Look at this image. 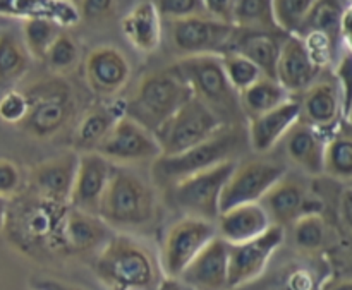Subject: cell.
<instances>
[{"label":"cell","instance_id":"obj_42","mask_svg":"<svg viewBox=\"0 0 352 290\" xmlns=\"http://www.w3.org/2000/svg\"><path fill=\"white\" fill-rule=\"evenodd\" d=\"M153 3L162 19L179 21L186 17L206 16L201 0H155Z\"/></svg>","mask_w":352,"mask_h":290},{"label":"cell","instance_id":"obj_41","mask_svg":"<svg viewBox=\"0 0 352 290\" xmlns=\"http://www.w3.org/2000/svg\"><path fill=\"white\" fill-rule=\"evenodd\" d=\"M305 43L306 52L311 57L313 64L322 71L323 67H329L333 60V55H336L337 47L332 40H330L327 34L318 33V31H313V33H306L305 36H299Z\"/></svg>","mask_w":352,"mask_h":290},{"label":"cell","instance_id":"obj_44","mask_svg":"<svg viewBox=\"0 0 352 290\" xmlns=\"http://www.w3.org/2000/svg\"><path fill=\"white\" fill-rule=\"evenodd\" d=\"M23 186L24 179L21 168L14 161L0 158V199L9 201L16 198L23 192Z\"/></svg>","mask_w":352,"mask_h":290},{"label":"cell","instance_id":"obj_19","mask_svg":"<svg viewBox=\"0 0 352 290\" xmlns=\"http://www.w3.org/2000/svg\"><path fill=\"white\" fill-rule=\"evenodd\" d=\"M85 74L88 86L100 96H112L127 85L131 65L126 55L116 47L93 48L85 62Z\"/></svg>","mask_w":352,"mask_h":290},{"label":"cell","instance_id":"obj_29","mask_svg":"<svg viewBox=\"0 0 352 290\" xmlns=\"http://www.w3.org/2000/svg\"><path fill=\"white\" fill-rule=\"evenodd\" d=\"M305 198L306 194L301 186L282 179L263 196L260 203L277 225L285 227L301 216Z\"/></svg>","mask_w":352,"mask_h":290},{"label":"cell","instance_id":"obj_15","mask_svg":"<svg viewBox=\"0 0 352 290\" xmlns=\"http://www.w3.org/2000/svg\"><path fill=\"white\" fill-rule=\"evenodd\" d=\"M188 290H229V244L219 236L179 275Z\"/></svg>","mask_w":352,"mask_h":290},{"label":"cell","instance_id":"obj_20","mask_svg":"<svg viewBox=\"0 0 352 290\" xmlns=\"http://www.w3.org/2000/svg\"><path fill=\"white\" fill-rule=\"evenodd\" d=\"M301 103V122L308 124L313 129L325 133H336L340 127L342 115V102H340L339 88L332 81L313 82L305 91ZM346 122V120H344ZM349 124V122H347Z\"/></svg>","mask_w":352,"mask_h":290},{"label":"cell","instance_id":"obj_5","mask_svg":"<svg viewBox=\"0 0 352 290\" xmlns=\"http://www.w3.org/2000/svg\"><path fill=\"white\" fill-rule=\"evenodd\" d=\"M191 98L189 86L168 67L141 79L136 95L126 103V115L155 133Z\"/></svg>","mask_w":352,"mask_h":290},{"label":"cell","instance_id":"obj_34","mask_svg":"<svg viewBox=\"0 0 352 290\" xmlns=\"http://www.w3.org/2000/svg\"><path fill=\"white\" fill-rule=\"evenodd\" d=\"M30 54L10 31L0 33V85H12L26 74Z\"/></svg>","mask_w":352,"mask_h":290},{"label":"cell","instance_id":"obj_18","mask_svg":"<svg viewBox=\"0 0 352 290\" xmlns=\"http://www.w3.org/2000/svg\"><path fill=\"white\" fill-rule=\"evenodd\" d=\"M78 151H67L33 168L31 186H33L34 194L55 205L69 206L72 188H74L76 170H78Z\"/></svg>","mask_w":352,"mask_h":290},{"label":"cell","instance_id":"obj_48","mask_svg":"<svg viewBox=\"0 0 352 290\" xmlns=\"http://www.w3.org/2000/svg\"><path fill=\"white\" fill-rule=\"evenodd\" d=\"M339 220L342 223L344 230L349 234L351 230V189L344 188L342 196H339Z\"/></svg>","mask_w":352,"mask_h":290},{"label":"cell","instance_id":"obj_53","mask_svg":"<svg viewBox=\"0 0 352 290\" xmlns=\"http://www.w3.org/2000/svg\"><path fill=\"white\" fill-rule=\"evenodd\" d=\"M69 2H72V0H69Z\"/></svg>","mask_w":352,"mask_h":290},{"label":"cell","instance_id":"obj_21","mask_svg":"<svg viewBox=\"0 0 352 290\" xmlns=\"http://www.w3.org/2000/svg\"><path fill=\"white\" fill-rule=\"evenodd\" d=\"M301 119V103L296 98H289L282 105L250 119L248 137L256 153H268L275 144L280 143L285 134Z\"/></svg>","mask_w":352,"mask_h":290},{"label":"cell","instance_id":"obj_32","mask_svg":"<svg viewBox=\"0 0 352 290\" xmlns=\"http://www.w3.org/2000/svg\"><path fill=\"white\" fill-rule=\"evenodd\" d=\"M232 26L248 31H280L274 14V0H236Z\"/></svg>","mask_w":352,"mask_h":290},{"label":"cell","instance_id":"obj_14","mask_svg":"<svg viewBox=\"0 0 352 290\" xmlns=\"http://www.w3.org/2000/svg\"><path fill=\"white\" fill-rule=\"evenodd\" d=\"M95 151L113 161L157 160L162 155L153 133L127 115L117 119L109 136Z\"/></svg>","mask_w":352,"mask_h":290},{"label":"cell","instance_id":"obj_23","mask_svg":"<svg viewBox=\"0 0 352 290\" xmlns=\"http://www.w3.org/2000/svg\"><path fill=\"white\" fill-rule=\"evenodd\" d=\"M284 38V31H248L236 27L227 52L250 58L265 78L275 79V69Z\"/></svg>","mask_w":352,"mask_h":290},{"label":"cell","instance_id":"obj_33","mask_svg":"<svg viewBox=\"0 0 352 290\" xmlns=\"http://www.w3.org/2000/svg\"><path fill=\"white\" fill-rule=\"evenodd\" d=\"M323 174L337 181H349L352 177V141L349 133L340 127L327 140Z\"/></svg>","mask_w":352,"mask_h":290},{"label":"cell","instance_id":"obj_30","mask_svg":"<svg viewBox=\"0 0 352 290\" xmlns=\"http://www.w3.org/2000/svg\"><path fill=\"white\" fill-rule=\"evenodd\" d=\"M351 7V0H316L309 9L308 16L299 26L296 36H305L306 33L327 34L333 43L339 47L340 43V21L344 12Z\"/></svg>","mask_w":352,"mask_h":290},{"label":"cell","instance_id":"obj_17","mask_svg":"<svg viewBox=\"0 0 352 290\" xmlns=\"http://www.w3.org/2000/svg\"><path fill=\"white\" fill-rule=\"evenodd\" d=\"M113 234L98 215L67 206L60 230L62 254H98Z\"/></svg>","mask_w":352,"mask_h":290},{"label":"cell","instance_id":"obj_2","mask_svg":"<svg viewBox=\"0 0 352 290\" xmlns=\"http://www.w3.org/2000/svg\"><path fill=\"white\" fill-rule=\"evenodd\" d=\"M95 274L107 290H160V260L141 241L113 234L95 260Z\"/></svg>","mask_w":352,"mask_h":290},{"label":"cell","instance_id":"obj_12","mask_svg":"<svg viewBox=\"0 0 352 290\" xmlns=\"http://www.w3.org/2000/svg\"><path fill=\"white\" fill-rule=\"evenodd\" d=\"M285 167L270 160H254L236 165L220 194V213L250 203H260L263 196L284 179Z\"/></svg>","mask_w":352,"mask_h":290},{"label":"cell","instance_id":"obj_24","mask_svg":"<svg viewBox=\"0 0 352 290\" xmlns=\"http://www.w3.org/2000/svg\"><path fill=\"white\" fill-rule=\"evenodd\" d=\"M272 219L261 203H250L220 213L217 219V234L227 244H243L267 232Z\"/></svg>","mask_w":352,"mask_h":290},{"label":"cell","instance_id":"obj_10","mask_svg":"<svg viewBox=\"0 0 352 290\" xmlns=\"http://www.w3.org/2000/svg\"><path fill=\"white\" fill-rule=\"evenodd\" d=\"M219 236L215 222L195 216H184L168 229L162 247L160 267L167 280H177L179 275Z\"/></svg>","mask_w":352,"mask_h":290},{"label":"cell","instance_id":"obj_8","mask_svg":"<svg viewBox=\"0 0 352 290\" xmlns=\"http://www.w3.org/2000/svg\"><path fill=\"white\" fill-rule=\"evenodd\" d=\"M236 160L223 161L199 174L186 177L170 186V203L186 216L217 222L223 186L236 168Z\"/></svg>","mask_w":352,"mask_h":290},{"label":"cell","instance_id":"obj_27","mask_svg":"<svg viewBox=\"0 0 352 290\" xmlns=\"http://www.w3.org/2000/svg\"><path fill=\"white\" fill-rule=\"evenodd\" d=\"M329 137L299 120L285 134V151L289 158L311 175L323 174V155Z\"/></svg>","mask_w":352,"mask_h":290},{"label":"cell","instance_id":"obj_7","mask_svg":"<svg viewBox=\"0 0 352 290\" xmlns=\"http://www.w3.org/2000/svg\"><path fill=\"white\" fill-rule=\"evenodd\" d=\"M222 127V120L192 96L155 131L153 136L160 146V157H172L210 140Z\"/></svg>","mask_w":352,"mask_h":290},{"label":"cell","instance_id":"obj_52","mask_svg":"<svg viewBox=\"0 0 352 290\" xmlns=\"http://www.w3.org/2000/svg\"><path fill=\"white\" fill-rule=\"evenodd\" d=\"M6 206H7L6 199H0V229H2V225H3V216H6Z\"/></svg>","mask_w":352,"mask_h":290},{"label":"cell","instance_id":"obj_36","mask_svg":"<svg viewBox=\"0 0 352 290\" xmlns=\"http://www.w3.org/2000/svg\"><path fill=\"white\" fill-rule=\"evenodd\" d=\"M327 243V222L323 215H301L294 222V244L299 251L315 254Z\"/></svg>","mask_w":352,"mask_h":290},{"label":"cell","instance_id":"obj_1","mask_svg":"<svg viewBox=\"0 0 352 290\" xmlns=\"http://www.w3.org/2000/svg\"><path fill=\"white\" fill-rule=\"evenodd\" d=\"M67 206L55 205L33 192H21L6 206L2 230L7 241L28 256L62 254L60 230Z\"/></svg>","mask_w":352,"mask_h":290},{"label":"cell","instance_id":"obj_28","mask_svg":"<svg viewBox=\"0 0 352 290\" xmlns=\"http://www.w3.org/2000/svg\"><path fill=\"white\" fill-rule=\"evenodd\" d=\"M122 115H126V103L98 107V109H91L89 112H86L76 129V150H79L81 153L95 151L102 144V141L109 136L117 119H120Z\"/></svg>","mask_w":352,"mask_h":290},{"label":"cell","instance_id":"obj_39","mask_svg":"<svg viewBox=\"0 0 352 290\" xmlns=\"http://www.w3.org/2000/svg\"><path fill=\"white\" fill-rule=\"evenodd\" d=\"M78 58H79L78 43L72 40L71 34H67L65 31H60V34L55 38L52 47L48 48L45 60L48 62L52 71L67 72L71 71V69H74V65L78 64Z\"/></svg>","mask_w":352,"mask_h":290},{"label":"cell","instance_id":"obj_47","mask_svg":"<svg viewBox=\"0 0 352 290\" xmlns=\"http://www.w3.org/2000/svg\"><path fill=\"white\" fill-rule=\"evenodd\" d=\"M116 0H79V16L85 19H102L112 12Z\"/></svg>","mask_w":352,"mask_h":290},{"label":"cell","instance_id":"obj_11","mask_svg":"<svg viewBox=\"0 0 352 290\" xmlns=\"http://www.w3.org/2000/svg\"><path fill=\"white\" fill-rule=\"evenodd\" d=\"M284 241V227L272 223L256 239L229 244V290H239L260 280Z\"/></svg>","mask_w":352,"mask_h":290},{"label":"cell","instance_id":"obj_9","mask_svg":"<svg viewBox=\"0 0 352 290\" xmlns=\"http://www.w3.org/2000/svg\"><path fill=\"white\" fill-rule=\"evenodd\" d=\"M30 110L21 126L34 137L55 136L72 115L71 88L60 79H48L26 91Z\"/></svg>","mask_w":352,"mask_h":290},{"label":"cell","instance_id":"obj_51","mask_svg":"<svg viewBox=\"0 0 352 290\" xmlns=\"http://www.w3.org/2000/svg\"><path fill=\"white\" fill-rule=\"evenodd\" d=\"M160 290H188V289H186L184 285L179 284L177 280H167V278H165Z\"/></svg>","mask_w":352,"mask_h":290},{"label":"cell","instance_id":"obj_46","mask_svg":"<svg viewBox=\"0 0 352 290\" xmlns=\"http://www.w3.org/2000/svg\"><path fill=\"white\" fill-rule=\"evenodd\" d=\"M234 2L236 0H201L203 9H205V14L210 19L227 24H232Z\"/></svg>","mask_w":352,"mask_h":290},{"label":"cell","instance_id":"obj_26","mask_svg":"<svg viewBox=\"0 0 352 290\" xmlns=\"http://www.w3.org/2000/svg\"><path fill=\"white\" fill-rule=\"evenodd\" d=\"M124 36L136 50L151 54L162 41V17L151 0H143L122 17Z\"/></svg>","mask_w":352,"mask_h":290},{"label":"cell","instance_id":"obj_22","mask_svg":"<svg viewBox=\"0 0 352 290\" xmlns=\"http://www.w3.org/2000/svg\"><path fill=\"white\" fill-rule=\"evenodd\" d=\"M320 69L313 64L305 43L296 34H285L275 69V79L289 93H305L315 82Z\"/></svg>","mask_w":352,"mask_h":290},{"label":"cell","instance_id":"obj_6","mask_svg":"<svg viewBox=\"0 0 352 290\" xmlns=\"http://www.w3.org/2000/svg\"><path fill=\"white\" fill-rule=\"evenodd\" d=\"M241 146L239 133L234 126H223L215 136L203 141L201 144L172 157H158L151 165V175L160 186H174L186 177L199 174L203 170L234 160Z\"/></svg>","mask_w":352,"mask_h":290},{"label":"cell","instance_id":"obj_45","mask_svg":"<svg viewBox=\"0 0 352 290\" xmlns=\"http://www.w3.org/2000/svg\"><path fill=\"white\" fill-rule=\"evenodd\" d=\"M337 88H339L340 102H342V115L346 122L351 119V54L346 52L342 58L339 60L337 67Z\"/></svg>","mask_w":352,"mask_h":290},{"label":"cell","instance_id":"obj_13","mask_svg":"<svg viewBox=\"0 0 352 290\" xmlns=\"http://www.w3.org/2000/svg\"><path fill=\"white\" fill-rule=\"evenodd\" d=\"M236 27L206 16L170 21L174 47L186 57L195 55H223L229 50Z\"/></svg>","mask_w":352,"mask_h":290},{"label":"cell","instance_id":"obj_43","mask_svg":"<svg viewBox=\"0 0 352 290\" xmlns=\"http://www.w3.org/2000/svg\"><path fill=\"white\" fill-rule=\"evenodd\" d=\"M30 110L26 93L9 91L0 98V119L7 124H23Z\"/></svg>","mask_w":352,"mask_h":290},{"label":"cell","instance_id":"obj_4","mask_svg":"<svg viewBox=\"0 0 352 290\" xmlns=\"http://www.w3.org/2000/svg\"><path fill=\"white\" fill-rule=\"evenodd\" d=\"M172 69L189 86L192 96L205 103L223 126H234V122H239L241 117H244L239 93L227 81L220 55L184 57Z\"/></svg>","mask_w":352,"mask_h":290},{"label":"cell","instance_id":"obj_35","mask_svg":"<svg viewBox=\"0 0 352 290\" xmlns=\"http://www.w3.org/2000/svg\"><path fill=\"white\" fill-rule=\"evenodd\" d=\"M62 27L47 19H28L23 23V40L28 54L45 60L48 48L60 34Z\"/></svg>","mask_w":352,"mask_h":290},{"label":"cell","instance_id":"obj_25","mask_svg":"<svg viewBox=\"0 0 352 290\" xmlns=\"http://www.w3.org/2000/svg\"><path fill=\"white\" fill-rule=\"evenodd\" d=\"M0 16L19 19H47L60 27L79 23L78 7L69 0H0Z\"/></svg>","mask_w":352,"mask_h":290},{"label":"cell","instance_id":"obj_38","mask_svg":"<svg viewBox=\"0 0 352 290\" xmlns=\"http://www.w3.org/2000/svg\"><path fill=\"white\" fill-rule=\"evenodd\" d=\"M316 0H274L277 26L285 34H296Z\"/></svg>","mask_w":352,"mask_h":290},{"label":"cell","instance_id":"obj_16","mask_svg":"<svg viewBox=\"0 0 352 290\" xmlns=\"http://www.w3.org/2000/svg\"><path fill=\"white\" fill-rule=\"evenodd\" d=\"M112 161L96 151L79 153L78 170H76L74 188H72L69 206L81 212L98 215L100 203L109 184Z\"/></svg>","mask_w":352,"mask_h":290},{"label":"cell","instance_id":"obj_54","mask_svg":"<svg viewBox=\"0 0 352 290\" xmlns=\"http://www.w3.org/2000/svg\"><path fill=\"white\" fill-rule=\"evenodd\" d=\"M31 290H33V289H31Z\"/></svg>","mask_w":352,"mask_h":290},{"label":"cell","instance_id":"obj_31","mask_svg":"<svg viewBox=\"0 0 352 290\" xmlns=\"http://www.w3.org/2000/svg\"><path fill=\"white\" fill-rule=\"evenodd\" d=\"M291 96V93L277 79L265 78L263 76L254 85H251L250 88L239 93V102L244 115L254 119V117L282 105Z\"/></svg>","mask_w":352,"mask_h":290},{"label":"cell","instance_id":"obj_49","mask_svg":"<svg viewBox=\"0 0 352 290\" xmlns=\"http://www.w3.org/2000/svg\"><path fill=\"white\" fill-rule=\"evenodd\" d=\"M33 290H85L76 285L67 284V282L57 280V278H36L31 285Z\"/></svg>","mask_w":352,"mask_h":290},{"label":"cell","instance_id":"obj_50","mask_svg":"<svg viewBox=\"0 0 352 290\" xmlns=\"http://www.w3.org/2000/svg\"><path fill=\"white\" fill-rule=\"evenodd\" d=\"M318 290H352V284L347 277H327L322 280Z\"/></svg>","mask_w":352,"mask_h":290},{"label":"cell","instance_id":"obj_37","mask_svg":"<svg viewBox=\"0 0 352 290\" xmlns=\"http://www.w3.org/2000/svg\"><path fill=\"white\" fill-rule=\"evenodd\" d=\"M220 58H222V67L227 76V81L230 82V86L237 93H243L244 89L254 85L258 79L263 78L260 69L250 58L243 57V55L234 54V52H226L223 55H220Z\"/></svg>","mask_w":352,"mask_h":290},{"label":"cell","instance_id":"obj_3","mask_svg":"<svg viewBox=\"0 0 352 290\" xmlns=\"http://www.w3.org/2000/svg\"><path fill=\"white\" fill-rule=\"evenodd\" d=\"M155 192L143 179L122 165H112L109 184L100 203L98 216L109 227L140 229L153 222Z\"/></svg>","mask_w":352,"mask_h":290},{"label":"cell","instance_id":"obj_40","mask_svg":"<svg viewBox=\"0 0 352 290\" xmlns=\"http://www.w3.org/2000/svg\"><path fill=\"white\" fill-rule=\"evenodd\" d=\"M322 280L309 267L292 265L278 275V290H318Z\"/></svg>","mask_w":352,"mask_h":290}]
</instances>
